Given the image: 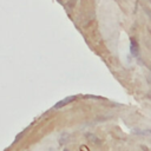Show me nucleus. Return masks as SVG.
<instances>
[{
  "label": "nucleus",
  "instance_id": "nucleus-1",
  "mask_svg": "<svg viewBox=\"0 0 151 151\" xmlns=\"http://www.w3.org/2000/svg\"><path fill=\"white\" fill-rule=\"evenodd\" d=\"M130 53L132 57L137 58L139 55V47H138V42L134 38H131L130 40Z\"/></svg>",
  "mask_w": 151,
  "mask_h": 151
},
{
  "label": "nucleus",
  "instance_id": "nucleus-2",
  "mask_svg": "<svg viewBox=\"0 0 151 151\" xmlns=\"http://www.w3.org/2000/svg\"><path fill=\"white\" fill-rule=\"evenodd\" d=\"M76 96H70V97H66V98H64L63 100H60V101H58L53 107L54 109H59V107H63V106H65V105H67V104H70L71 101H73V100H76Z\"/></svg>",
  "mask_w": 151,
  "mask_h": 151
},
{
  "label": "nucleus",
  "instance_id": "nucleus-3",
  "mask_svg": "<svg viewBox=\"0 0 151 151\" xmlns=\"http://www.w3.org/2000/svg\"><path fill=\"white\" fill-rule=\"evenodd\" d=\"M58 1H59V2H61V0H58Z\"/></svg>",
  "mask_w": 151,
  "mask_h": 151
}]
</instances>
